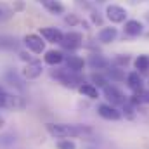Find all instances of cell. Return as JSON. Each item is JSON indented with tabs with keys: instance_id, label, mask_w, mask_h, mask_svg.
I'll return each mask as SVG.
<instances>
[{
	"instance_id": "cell-14",
	"label": "cell",
	"mask_w": 149,
	"mask_h": 149,
	"mask_svg": "<svg viewBox=\"0 0 149 149\" xmlns=\"http://www.w3.org/2000/svg\"><path fill=\"white\" fill-rule=\"evenodd\" d=\"M116 38H118V28H114V26H102L97 33V40L104 45L114 42Z\"/></svg>"
},
{
	"instance_id": "cell-16",
	"label": "cell",
	"mask_w": 149,
	"mask_h": 149,
	"mask_svg": "<svg viewBox=\"0 0 149 149\" xmlns=\"http://www.w3.org/2000/svg\"><path fill=\"white\" fill-rule=\"evenodd\" d=\"M42 7H43L49 14H52V16H61V14H64V10H66L64 3H63L61 0H49V2H45Z\"/></svg>"
},
{
	"instance_id": "cell-19",
	"label": "cell",
	"mask_w": 149,
	"mask_h": 149,
	"mask_svg": "<svg viewBox=\"0 0 149 149\" xmlns=\"http://www.w3.org/2000/svg\"><path fill=\"white\" fill-rule=\"evenodd\" d=\"M134 66L139 73H148L149 71V56L148 54H141L134 59Z\"/></svg>"
},
{
	"instance_id": "cell-29",
	"label": "cell",
	"mask_w": 149,
	"mask_h": 149,
	"mask_svg": "<svg viewBox=\"0 0 149 149\" xmlns=\"http://www.w3.org/2000/svg\"><path fill=\"white\" fill-rule=\"evenodd\" d=\"M90 21H92V24L94 26H99V28H102V23H104V17L101 16V12H92L90 14Z\"/></svg>"
},
{
	"instance_id": "cell-36",
	"label": "cell",
	"mask_w": 149,
	"mask_h": 149,
	"mask_svg": "<svg viewBox=\"0 0 149 149\" xmlns=\"http://www.w3.org/2000/svg\"><path fill=\"white\" fill-rule=\"evenodd\" d=\"M38 3H42V5H43V3H45V2H49V0H37Z\"/></svg>"
},
{
	"instance_id": "cell-34",
	"label": "cell",
	"mask_w": 149,
	"mask_h": 149,
	"mask_svg": "<svg viewBox=\"0 0 149 149\" xmlns=\"http://www.w3.org/2000/svg\"><path fill=\"white\" fill-rule=\"evenodd\" d=\"M80 24L83 26V30H90V23H88V21H85V19H81V21H80Z\"/></svg>"
},
{
	"instance_id": "cell-28",
	"label": "cell",
	"mask_w": 149,
	"mask_h": 149,
	"mask_svg": "<svg viewBox=\"0 0 149 149\" xmlns=\"http://www.w3.org/2000/svg\"><path fill=\"white\" fill-rule=\"evenodd\" d=\"M123 113H125V118H128V120H134V118H135L134 104H132L130 101H127V102L123 104Z\"/></svg>"
},
{
	"instance_id": "cell-18",
	"label": "cell",
	"mask_w": 149,
	"mask_h": 149,
	"mask_svg": "<svg viewBox=\"0 0 149 149\" xmlns=\"http://www.w3.org/2000/svg\"><path fill=\"white\" fill-rule=\"evenodd\" d=\"M106 76H108V80H111V81H123V80L127 78L123 68H118V66H114V64H111V66L106 70Z\"/></svg>"
},
{
	"instance_id": "cell-25",
	"label": "cell",
	"mask_w": 149,
	"mask_h": 149,
	"mask_svg": "<svg viewBox=\"0 0 149 149\" xmlns=\"http://www.w3.org/2000/svg\"><path fill=\"white\" fill-rule=\"evenodd\" d=\"M26 106L24 99L21 95H10L9 94V101H7V108H12V109H23Z\"/></svg>"
},
{
	"instance_id": "cell-31",
	"label": "cell",
	"mask_w": 149,
	"mask_h": 149,
	"mask_svg": "<svg viewBox=\"0 0 149 149\" xmlns=\"http://www.w3.org/2000/svg\"><path fill=\"white\" fill-rule=\"evenodd\" d=\"M134 94H137V97L141 99V104H149V90L142 88V90H139V92H134Z\"/></svg>"
},
{
	"instance_id": "cell-8",
	"label": "cell",
	"mask_w": 149,
	"mask_h": 149,
	"mask_svg": "<svg viewBox=\"0 0 149 149\" xmlns=\"http://www.w3.org/2000/svg\"><path fill=\"white\" fill-rule=\"evenodd\" d=\"M43 73V66H42V63L38 61V59H33V61H30V63H26L24 64V68H23V78L24 80H37L40 78Z\"/></svg>"
},
{
	"instance_id": "cell-37",
	"label": "cell",
	"mask_w": 149,
	"mask_h": 149,
	"mask_svg": "<svg viewBox=\"0 0 149 149\" xmlns=\"http://www.w3.org/2000/svg\"><path fill=\"white\" fill-rule=\"evenodd\" d=\"M146 17H148V21H149V14H146Z\"/></svg>"
},
{
	"instance_id": "cell-7",
	"label": "cell",
	"mask_w": 149,
	"mask_h": 149,
	"mask_svg": "<svg viewBox=\"0 0 149 149\" xmlns=\"http://www.w3.org/2000/svg\"><path fill=\"white\" fill-rule=\"evenodd\" d=\"M38 35L43 38L47 43H54V45H61L63 37H64V33H63L59 28H56V26H45V28H40V33H38Z\"/></svg>"
},
{
	"instance_id": "cell-30",
	"label": "cell",
	"mask_w": 149,
	"mask_h": 149,
	"mask_svg": "<svg viewBox=\"0 0 149 149\" xmlns=\"http://www.w3.org/2000/svg\"><path fill=\"white\" fill-rule=\"evenodd\" d=\"M12 10H14V14L16 12H23L24 9H26V2L24 0H12Z\"/></svg>"
},
{
	"instance_id": "cell-15",
	"label": "cell",
	"mask_w": 149,
	"mask_h": 149,
	"mask_svg": "<svg viewBox=\"0 0 149 149\" xmlns=\"http://www.w3.org/2000/svg\"><path fill=\"white\" fill-rule=\"evenodd\" d=\"M127 85H128V88L134 90V92L142 90V88H144V80H142L141 73H139V71H130V73L127 74Z\"/></svg>"
},
{
	"instance_id": "cell-22",
	"label": "cell",
	"mask_w": 149,
	"mask_h": 149,
	"mask_svg": "<svg viewBox=\"0 0 149 149\" xmlns=\"http://www.w3.org/2000/svg\"><path fill=\"white\" fill-rule=\"evenodd\" d=\"M12 16H14L12 7L9 3H5V2H0V24L7 23L9 19H12Z\"/></svg>"
},
{
	"instance_id": "cell-24",
	"label": "cell",
	"mask_w": 149,
	"mask_h": 149,
	"mask_svg": "<svg viewBox=\"0 0 149 149\" xmlns=\"http://www.w3.org/2000/svg\"><path fill=\"white\" fill-rule=\"evenodd\" d=\"M130 63H132V57L128 54H116L111 61V64L118 66V68H127Z\"/></svg>"
},
{
	"instance_id": "cell-4",
	"label": "cell",
	"mask_w": 149,
	"mask_h": 149,
	"mask_svg": "<svg viewBox=\"0 0 149 149\" xmlns=\"http://www.w3.org/2000/svg\"><path fill=\"white\" fill-rule=\"evenodd\" d=\"M23 43H24L26 50H30L33 54H43L47 42L40 37L38 33H28V35H24V38H23Z\"/></svg>"
},
{
	"instance_id": "cell-38",
	"label": "cell",
	"mask_w": 149,
	"mask_h": 149,
	"mask_svg": "<svg viewBox=\"0 0 149 149\" xmlns=\"http://www.w3.org/2000/svg\"><path fill=\"white\" fill-rule=\"evenodd\" d=\"M0 90H3V87H0Z\"/></svg>"
},
{
	"instance_id": "cell-1",
	"label": "cell",
	"mask_w": 149,
	"mask_h": 149,
	"mask_svg": "<svg viewBox=\"0 0 149 149\" xmlns=\"http://www.w3.org/2000/svg\"><path fill=\"white\" fill-rule=\"evenodd\" d=\"M45 130L54 139H73V137H80L92 132L88 127L68 125V123H45Z\"/></svg>"
},
{
	"instance_id": "cell-23",
	"label": "cell",
	"mask_w": 149,
	"mask_h": 149,
	"mask_svg": "<svg viewBox=\"0 0 149 149\" xmlns=\"http://www.w3.org/2000/svg\"><path fill=\"white\" fill-rule=\"evenodd\" d=\"M5 80H7L12 87H16V88H19V90L24 88V85H23V78H21L17 73H14V71H7V73H5Z\"/></svg>"
},
{
	"instance_id": "cell-12",
	"label": "cell",
	"mask_w": 149,
	"mask_h": 149,
	"mask_svg": "<svg viewBox=\"0 0 149 149\" xmlns=\"http://www.w3.org/2000/svg\"><path fill=\"white\" fill-rule=\"evenodd\" d=\"M64 52L59 50V49H50V50H45L43 52V61L45 64L49 66H59L61 63H64Z\"/></svg>"
},
{
	"instance_id": "cell-3",
	"label": "cell",
	"mask_w": 149,
	"mask_h": 149,
	"mask_svg": "<svg viewBox=\"0 0 149 149\" xmlns=\"http://www.w3.org/2000/svg\"><path fill=\"white\" fill-rule=\"evenodd\" d=\"M106 19L113 23V24H121V23H125L127 21V17H128V12H127V9L123 7V5H118V3H109L108 7H106Z\"/></svg>"
},
{
	"instance_id": "cell-11",
	"label": "cell",
	"mask_w": 149,
	"mask_h": 149,
	"mask_svg": "<svg viewBox=\"0 0 149 149\" xmlns=\"http://www.w3.org/2000/svg\"><path fill=\"white\" fill-rule=\"evenodd\" d=\"M85 63H87L92 70H95V71H102V70L106 71V70L111 66V61H109V59H106L104 56L97 54V52H95V54H90V57H88Z\"/></svg>"
},
{
	"instance_id": "cell-13",
	"label": "cell",
	"mask_w": 149,
	"mask_h": 149,
	"mask_svg": "<svg viewBox=\"0 0 149 149\" xmlns=\"http://www.w3.org/2000/svg\"><path fill=\"white\" fill-rule=\"evenodd\" d=\"M64 63H66V68L71 70V71H74V73H81L83 68H85V64H87L83 57L74 56V54H68V56H64Z\"/></svg>"
},
{
	"instance_id": "cell-32",
	"label": "cell",
	"mask_w": 149,
	"mask_h": 149,
	"mask_svg": "<svg viewBox=\"0 0 149 149\" xmlns=\"http://www.w3.org/2000/svg\"><path fill=\"white\" fill-rule=\"evenodd\" d=\"M7 101H9V94L5 90H0V109L7 108Z\"/></svg>"
},
{
	"instance_id": "cell-26",
	"label": "cell",
	"mask_w": 149,
	"mask_h": 149,
	"mask_svg": "<svg viewBox=\"0 0 149 149\" xmlns=\"http://www.w3.org/2000/svg\"><path fill=\"white\" fill-rule=\"evenodd\" d=\"M56 148L57 149H76V144L71 139H59L57 144H56Z\"/></svg>"
},
{
	"instance_id": "cell-17",
	"label": "cell",
	"mask_w": 149,
	"mask_h": 149,
	"mask_svg": "<svg viewBox=\"0 0 149 149\" xmlns=\"http://www.w3.org/2000/svg\"><path fill=\"white\" fill-rule=\"evenodd\" d=\"M78 92L83 95V97H88V99H97L99 97V88L95 87V85H92V83H81L80 87H78Z\"/></svg>"
},
{
	"instance_id": "cell-5",
	"label": "cell",
	"mask_w": 149,
	"mask_h": 149,
	"mask_svg": "<svg viewBox=\"0 0 149 149\" xmlns=\"http://www.w3.org/2000/svg\"><path fill=\"white\" fill-rule=\"evenodd\" d=\"M81 45H83V33H80V31H68V33H64L63 42H61V47L70 50V52L78 50Z\"/></svg>"
},
{
	"instance_id": "cell-9",
	"label": "cell",
	"mask_w": 149,
	"mask_h": 149,
	"mask_svg": "<svg viewBox=\"0 0 149 149\" xmlns=\"http://www.w3.org/2000/svg\"><path fill=\"white\" fill-rule=\"evenodd\" d=\"M97 114L101 116V118H104V120H109V121H118V120H121V111L116 108V106H111V104H99L97 106Z\"/></svg>"
},
{
	"instance_id": "cell-10",
	"label": "cell",
	"mask_w": 149,
	"mask_h": 149,
	"mask_svg": "<svg viewBox=\"0 0 149 149\" xmlns=\"http://www.w3.org/2000/svg\"><path fill=\"white\" fill-rule=\"evenodd\" d=\"M123 33L130 38L141 37V35L144 33V24H142V21H139V19H127V21H125V26H123Z\"/></svg>"
},
{
	"instance_id": "cell-20",
	"label": "cell",
	"mask_w": 149,
	"mask_h": 149,
	"mask_svg": "<svg viewBox=\"0 0 149 149\" xmlns=\"http://www.w3.org/2000/svg\"><path fill=\"white\" fill-rule=\"evenodd\" d=\"M19 43L14 37H7V35H0V49L2 50H14L17 49Z\"/></svg>"
},
{
	"instance_id": "cell-6",
	"label": "cell",
	"mask_w": 149,
	"mask_h": 149,
	"mask_svg": "<svg viewBox=\"0 0 149 149\" xmlns=\"http://www.w3.org/2000/svg\"><path fill=\"white\" fill-rule=\"evenodd\" d=\"M102 92H104V97H106L108 104H111V106H123L127 102V97L123 95V92L118 90L114 85H106L102 88Z\"/></svg>"
},
{
	"instance_id": "cell-27",
	"label": "cell",
	"mask_w": 149,
	"mask_h": 149,
	"mask_svg": "<svg viewBox=\"0 0 149 149\" xmlns=\"http://www.w3.org/2000/svg\"><path fill=\"white\" fill-rule=\"evenodd\" d=\"M80 21H81V19H80L76 14H66V16H64V23H66L70 28L78 26V24H80Z\"/></svg>"
},
{
	"instance_id": "cell-35",
	"label": "cell",
	"mask_w": 149,
	"mask_h": 149,
	"mask_svg": "<svg viewBox=\"0 0 149 149\" xmlns=\"http://www.w3.org/2000/svg\"><path fill=\"white\" fill-rule=\"evenodd\" d=\"M3 125H5V120H3V118H2V116H0V130H2V128H3Z\"/></svg>"
},
{
	"instance_id": "cell-21",
	"label": "cell",
	"mask_w": 149,
	"mask_h": 149,
	"mask_svg": "<svg viewBox=\"0 0 149 149\" xmlns=\"http://www.w3.org/2000/svg\"><path fill=\"white\" fill-rule=\"evenodd\" d=\"M90 81H92V85H95L97 88H104L106 85H109L108 76H104V74L99 73V71H94V73L90 74Z\"/></svg>"
},
{
	"instance_id": "cell-33",
	"label": "cell",
	"mask_w": 149,
	"mask_h": 149,
	"mask_svg": "<svg viewBox=\"0 0 149 149\" xmlns=\"http://www.w3.org/2000/svg\"><path fill=\"white\" fill-rule=\"evenodd\" d=\"M19 59H21V61H24V63L33 61V59H31V56H30V50H28V52H26V50H21V52H19Z\"/></svg>"
},
{
	"instance_id": "cell-2",
	"label": "cell",
	"mask_w": 149,
	"mask_h": 149,
	"mask_svg": "<svg viewBox=\"0 0 149 149\" xmlns=\"http://www.w3.org/2000/svg\"><path fill=\"white\" fill-rule=\"evenodd\" d=\"M50 76L56 78V80H57L61 85H64L66 88H78V87L83 83L81 74L74 73V71L68 70V68H64V70H54Z\"/></svg>"
}]
</instances>
